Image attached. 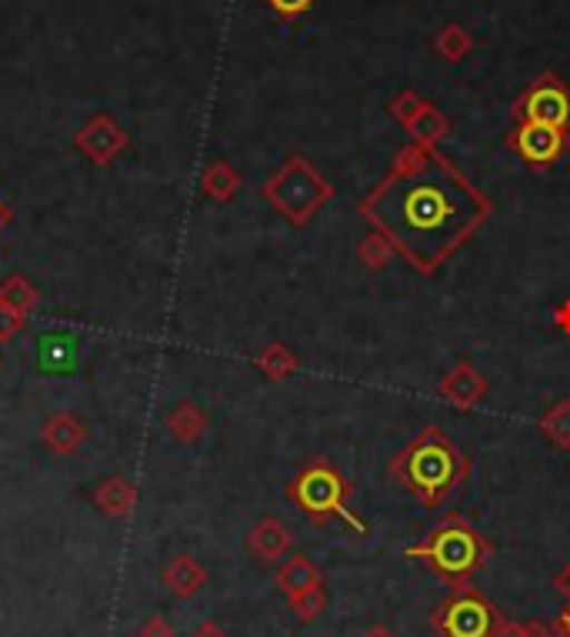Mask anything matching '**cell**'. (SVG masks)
<instances>
[{
    "mask_svg": "<svg viewBox=\"0 0 570 637\" xmlns=\"http://www.w3.org/2000/svg\"><path fill=\"white\" fill-rule=\"evenodd\" d=\"M357 214L377 231L417 274H438L494 214V200L474 187L434 147H404L387 177L357 204Z\"/></svg>",
    "mask_w": 570,
    "mask_h": 637,
    "instance_id": "cell-1",
    "label": "cell"
},
{
    "mask_svg": "<svg viewBox=\"0 0 570 637\" xmlns=\"http://www.w3.org/2000/svg\"><path fill=\"white\" fill-rule=\"evenodd\" d=\"M468 478H471V458L438 424H428L391 461V481L401 491L414 494L428 511H438Z\"/></svg>",
    "mask_w": 570,
    "mask_h": 637,
    "instance_id": "cell-2",
    "label": "cell"
},
{
    "mask_svg": "<svg viewBox=\"0 0 570 637\" xmlns=\"http://www.w3.org/2000/svg\"><path fill=\"white\" fill-rule=\"evenodd\" d=\"M491 555L494 545L464 514H448L444 521H438V528L428 531L421 545L404 548V558L421 561L448 588L468 585L478 571H484Z\"/></svg>",
    "mask_w": 570,
    "mask_h": 637,
    "instance_id": "cell-3",
    "label": "cell"
},
{
    "mask_svg": "<svg viewBox=\"0 0 570 637\" xmlns=\"http://www.w3.org/2000/svg\"><path fill=\"white\" fill-rule=\"evenodd\" d=\"M351 494L354 484L327 461V458H314L301 468V474L287 484V501L307 514L314 525H327V521H344L351 531L357 535H371V525L351 508Z\"/></svg>",
    "mask_w": 570,
    "mask_h": 637,
    "instance_id": "cell-4",
    "label": "cell"
},
{
    "mask_svg": "<svg viewBox=\"0 0 570 637\" xmlns=\"http://www.w3.org/2000/svg\"><path fill=\"white\" fill-rule=\"evenodd\" d=\"M261 194H264V200H267L287 224L304 227V224L334 197V187L321 177V170H317L307 157L294 154V157L284 160V167H281L277 174H271V177L264 180Z\"/></svg>",
    "mask_w": 570,
    "mask_h": 637,
    "instance_id": "cell-5",
    "label": "cell"
},
{
    "mask_svg": "<svg viewBox=\"0 0 570 637\" xmlns=\"http://www.w3.org/2000/svg\"><path fill=\"white\" fill-rule=\"evenodd\" d=\"M501 618L498 605L468 581L451 588V595L431 611L428 625L438 637H494Z\"/></svg>",
    "mask_w": 570,
    "mask_h": 637,
    "instance_id": "cell-6",
    "label": "cell"
},
{
    "mask_svg": "<svg viewBox=\"0 0 570 637\" xmlns=\"http://www.w3.org/2000/svg\"><path fill=\"white\" fill-rule=\"evenodd\" d=\"M514 117H518V120L551 124V127H558V130H570V90L554 74H544V77H538V84L528 87V94L514 104Z\"/></svg>",
    "mask_w": 570,
    "mask_h": 637,
    "instance_id": "cell-7",
    "label": "cell"
},
{
    "mask_svg": "<svg viewBox=\"0 0 570 637\" xmlns=\"http://www.w3.org/2000/svg\"><path fill=\"white\" fill-rule=\"evenodd\" d=\"M511 150H518V157L531 170H548L568 150V130H558V127L538 124V120H518Z\"/></svg>",
    "mask_w": 570,
    "mask_h": 637,
    "instance_id": "cell-8",
    "label": "cell"
},
{
    "mask_svg": "<svg viewBox=\"0 0 570 637\" xmlns=\"http://www.w3.org/2000/svg\"><path fill=\"white\" fill-rule=\"evenodd\" d=\"M130 137L127 130L110 117V114H94L77 134H73V147L90 160V164H110L120 150H127Z\"/></svg>",
    "mask_w": 570,
    "mask_h": 637,
    "instance_id": "cell-9",
    "label": "cell"
},
{
    "mask_svg": "<svg viewBox=\"0 0 570 637\" xmlns=\"http://www.w3.org/2000/svg\"><path fill=\"white\" fill-rule=\"evenodd\" d=\"M438 394L451 408H458V411H474L488 398V381H484V374L471 361H461V364H454L448 371V378L441 381Z\"/></svg>",
    "mask_w": 570,
    "mask_h": 637,
    "instance_id": "cell-10",
    "label": "cell"
},
{
    "mask_svg": "<svg viewBox=\"0 0 570 637\" xmlns=\"http://www.w3.org/2000/svg\"><path fill=\"white\" fill-rule=\"evenodd\" d=\"M291 545H294V535H291V528H287L281 518H261V521L250 528V535H247V551H250L261 565H277V561H284L287 551H291Z\"/></svg>",
    "mask_w": 570,
    "mask_h": 637,
    "instance_id": "cell-11",
    "label": "cell"
},
{
    "mask_svg": "<svg viewBox=\"0 0 570 637\" xmlns=\"http://www.w3.org/2000/svg\"><path fill=\"white\" fill-rule=\"evenodd\" d=\"M40 441H43L53 454L67 458V454H73V451L87 441V428H83L80 418L60 411V414H50V418L43 421V428H40Z\"/></svg>",
    "mask_w": 570,
    "mask_h": 637,
    "instance_id": "cell-12",
    "label": "cell"
},
{
    "mask_svg": "<svg viewBox=\"0 0 570 637\" xmlns=\"http://www.w3.org/2000/svg\"><path fill=\"white\" fill-rule=\"evenodd\" d=\"M321 585H324V575L307 555H294L277 568V591L284 598H297V595H304L311 588H321Z\"/></svg>",
    "mask_w": 570,
    "mask_h": 637,
    "instance_id": "cell-13",
    "label": "cell"
},
{
    "mask_svg": "<svg viewBox=\"0 0 570 637\" xmlns=\"http://www.w3.org/2000/svg\"><path fill=\"white\" fill-rule=\"evenodd\" d=\"M204 585H207V571H204L200 561L190 558V555H177V558L164 568V588H167L174 598H194Z\"/></svg>",
    "mask_w": 570,
    "mask_h": 637,
    "instance_id": "cell-14",
    "label": "cell"
},
{
    "mask_svg": "<svg viewBox=\"0 0 570 637\" xmlns=\"http://www.w3.org/2000/svg\"><path fill=\"white\" fill-rule=\"evenodd\" d=\"M94 504L100 514L107 518H124L134 511L137 504V488L127 478H107L97 491H94Z\"/></svg>",
    "mask_w": 570,
    "mask_h": 637,
    "instance_id": "cell-15",
    "label": "cell"
},
{
    "mask_svg": "<svg viewBox=\"0 0 570 637\" xmlns=\"http://www.w3.org/2000/svg\"><path fill=\"white\" fill-rule=\"evenodd\" d=\"M237 190H240V174L227 160H214V164L204 167V174H200V194L204 197H210L217 204H227V200L237 197Z\"/></svg>",
    "mask_w": 570,
    "mask_h": 637,
    "instance_id": "cell-16",
    "label": "cell"
},
{
    "mask_svg": "<svg viewBox=\"0 0 570 637\" xmlns=\"http://www.w3.org/2000/svg\"><path fill=\"white\" fill-rule=\"evenodd\" d=\"M167 431H170L180 444H194V441L204 438L207 418H204V411H200L194 401H184V404H177V408L167 414Z\"/></svg>",
    "mask_w": 570,
    "mask_h": 637,
    "instance_id": "cell-17",
    "label": "cell"
},
{
    "mask_svg": "<svg viewBox=\"0 0 570 637\" xmlns=\"http://www.w3.org/2000/svg\"><path fill=\"white\" fill-rule=\"evenodd\" d=\"M254 364H257V371H261L267 381H287V378L297 374V367H301L297 354H294L287 344H281V341L267 344V347L254 357Z\"/></svg>",
    "mask_w": 570,
    "mask_h": 637,
    "instance_id": "cell-18",
    "label": "cell"
},
{
    "mask_svg": "<svg viewBox=\"0 0 570 637\" xmlns=\"http://www.w3.org/2000/svg\"><path fill=\"white\" fill-rule=\"evenodd\" d=\"M404 127L411 130L414 144H421V147H434V144L448 134V120H444L431 104H424Z\"/></svg>",
    "mask_w": 570,
    "mask_h": 637,
    "instance_id": "cell-19",
    "label": "cell"
},
{
    "mask_svg": "<svg viewBox=\"0 0 570 637\" xmlns=\"http://www.w3.org/2000/svg\"><path fill=\"white\" fill-rule=\"evenodd\" d=\"M37 301H40L37 287H33L27 277H20V274L7 277V281L0 284V304L10 307V311H17V314H23V317L37 307Z\"/></svg>",
    "mask_w": 570,
    "mask_h": 637,
    "instance_id": "cell-20",
    "label": "cell"
},
{
    "mask_svg": "<svg viewBox=\"0 0 570 637\" xmlns=\"http://www.w3.org/2000/svg\"><path fill=\"white\" fill-rule=\"evenodd\" d=\"M541 431H544V438H551L554 448L570 451V401H558L544 411Z\"/></svg>",
    "mask_w": 570,
    "mask_h": 637,
    "instance_id": "cell-21",
    "label": "cell"
},
{
    "mask_svg": "<svg viewBox=\"0 0 570 637\" xmlns=\"http://www.w3.org/2000/svg\"><path fill=\"white\" fill-rule=\"evenodd\" d=\"M394 257H397V251H394L391 241H384L377 231H371V234L357 244V261H361L367 271H384Z\"/></svg>",
    "mask_w": 570,
    "mask_h": 637,
    "instance_id": "cell-22",
    "label": "cell"
},
{
    "mask_svg": "<svg viewBox=\"0 0 570 637\" xmlns=\"http://www.w3.org/2000/svg\"><path fill=\"white\" fill-rule=\"evenodd\" d=\"M287 605H291V611H294V618L301 625H314L324 615V608H327V591L321 585V588H311V591H304L297 598H287Z\"/></svg>",
    "mask_w": 570,
    "mask_h": 637,
    "instance_id": "cell-23",
    "label": "cell"
},
{
    "mask_svg": "<svg viewBox=\"0 0 570 637\" xmlns=\"http://www.w3.org/2000/svg\"><path fill=\"white\" fill-rule=\"evenodd\" d=\"M438 50H441L448 60H461V57L471 50V37H468L458 23H451V27L438 37Z\"/></svg>",
    "mask_w": 570,
    "mask_h": 637,
    "instance_id": "cell-24",
    "label": "cell"
},
{
    "mask_svg": "<svg viewBox=\"0 0 570 637\" xmlns=\"http://www.w3.org/2000/svg\"><path fill=\"white\" fill-rule=\"evenodd\" d=\"M421 107H424V100H421L417 94H401V97H397V100L391 104V114H394V117H397L401 124H407V120H411V117H414V114H417Z\"/></svg>",
    "mask_w": 570,
    "mask_h": 637,
    "instance_id": "cell-25",
    "label": "cell"
},
{
    "mask_svg": "<svg viewBox=\"0 0 570 637\" xmlns=\"http://www.w3.org/2000/svg\"><path fill=\"white\" fill-rule=\"evenodd\" d=\"M311 3H314V0H267V7H271L277 17H284V20H294V17H301V13H307Z\"/></svg>",
    "mask_w": 570,
    "mask_h": 637,
    "instance_id": "cell-26",
    "label": "cell"
},
{
    "mask_svg": "<svg viewBox=\"0 0 570 637\" xmlns=\"http://www.w3.org/2000/svg\"><path fill=\"white\" fill-rule=\"evenodd\" d=\"M137 637H177V631L170 628V621H167L164 615H154V618H147V621L140 625Z\"/></svg>",
    "mask_w": 570,
    "mask_h": 637,
    "instance_id": "cell-27",
    "label": "cell"
},
{
    "mask_svg": "<svg viewBox=\"0 0 570 637\" xmlns=\"http://www.w3.org/2000/svg\"><path fill=\"white\" fill-rule=\"evenodd\" d=\"M20 327H23V314H17V311H10V307L0 304V344L10 341Z\"/></svg>",
    "mask_w": 570,
    "mask_h": 637,
    "instance_id": "cell-28",
    "label": "cell"
},
{
    "mask_svg": "<svg viewBox=\"0 0 570 637\" xmlns=\"http://www.w3.org/2000/svg\"><path fill=\"white\" fill-rule=\"evenodd\" d=\"M551 588H554V591H558V595H561V598H564V601H568V605H570V565H564V568H561V571L554 575Z\"/></svg>",
    "mask_w": 570,
    "mask_h": 637,
    "instance_id": "cell-29",
    "label": "cell"
},
{
    "mask_svg": "<svg viewBox=\"0 0 570 637\" xmlns=\"http://www.w3.org/2000/svg\"><path fill=\"white\" fill-rule=\"evenodd\" d=\"M524 637H558V631H554V625H544V621H528L524 625Z\"/></svg>",
    "mask_w": 570,
    "mask_h": 637,
    "instance_id": "cell-30",
    "label": "cell"
},
{
    "mask_svg": "<svg viewBox=\"0 0 570 637\" xmlns=\"http://www.w3.org/2000/svg\"><path fill=\"white\" fill-rule=\"evenodd\" d=\"M554 327L570 337V301H564V304H558V307H554Z\"/></svg>",
    "mask_w": 570,
    "mask_h": 637,
    "instance_id": "cell-31",
    "label": "cell"
},
{
    "mask_svg": "<svg viewBox=\"0 0 570 637\" xmlns=\"http://www.w3.org/2000/svg\"><path fill=\"white\" fill-rule=\"evenodd\" d=\"M190 637H227V631H224L217 621H200V625L190 631Z\"/></svg>",
    "mask_w": 570,
    "mask_h": 637,
    "instance_id": "cell-32",
    "label": "cell"
},
{
    "mask_svg": "<svg viewBox=\"0 0 570 637\" xmlns=\"http://www.w3.org/2000/svg\"><path fill=\"white\" fill-rule=\"evenodd\" d=\"M494 637H524V625H518V621H511V618H501Z\"/></svg>",
    "mask_w": 570,
    "mask_h": 637,
    "instance_id": "cell-33",
    "label": "cell"
},
{
    "mask_svg": "<svg viewBox=\"0 0 570 637\" xmlns=\"http://www.w3.org/2000/svg\"><path fill=\"white\" fill-rule=\"evenodd\" d=\"M554 631L558 637H570V605H564V611L554 618Z\"/></svg>",
    "mask_w": 570,
    "mask_h": 637,
    "instance_id": "cell-34",
    "label": "cell"
},
{
    "mask_svg": "<svg viewBox=\"0 0 570 637\" xmlns=\"http://www.w3.org/2000/svg\"><path fill=\"white\" fill-rule=\"evenodd\" d=\"M7 224H10V207H7V204L0 200V231H3Z\"/></svg>",
    "mask_w": 570,
    "mask_h": 637,
    "instance_id": "cell-35",
    "label": "cell"
},
{
    "mask_svg": "<svg viewBox=\"0 0 570 637\" xmlns=\"http://www.w3.org/2000/svg\"><path fill=\"white\" fill-rule=\"evenodd\" d=\"M364 637H397L394 631H387V628H371Z\"/></svg>",
    "mask_w": 570,
    "mask_h": 637,
    "instance_id": "cell-36",
    "label": "cell"
}]
</instances>
